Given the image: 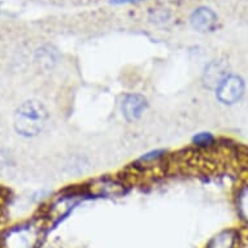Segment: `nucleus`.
<instances>
[{
  "mask_svg": "<svg viewBox=\"0 0 248 248\" xmlns=\"http://www.w3.org/2000/svg\"><path fill=\"white\" fill-rule=\"evenodd\" d=\"M48 113L45 106L37 100L25 102L15 114V127L17 133L25 137H35L43 130Z\"/></svg>",
  "mask_w": 248,
  "mask_h": 248,
  "instance_id": "nucleus-1",
  "label": "nucleus"
},
{
  "mask_svg": "<svg viewBox=\"0 0 248 248\" xmlns=\"http://www.w3.org/2000/svg\"><path fill=\"white\" fill-rule=\"evenodd\" d=\"M244 94V82L239 76H228L217 89V98L224 104L239 102Z\"/></svg>",
  "mask_w": 248,
  "mask_h": 248,
  "instance_id": "nucleus-2",
  "label": "nucleus"
},
{
  "mask_svg": "<svg viewBox=\"0 0 248 248\" xmlns=\"http://www.w3.org/2000/svg\"><path fill=\"white\" fill-rule=\"evenodd\" d=\"M229 65L224 60H213L207 65L203 74V83L207 89L217 90L229 76Z\"/></svg>",
  "mask_w": 248,
  "mask_h": 248,
  "instance_id": "nucleus-3",
  "label": "nucleus"
},
{
  "mask_svg": "<svg viewBox=\"0 0 248 248\" xmlns=\"http://www.w3.org/2000/svg\"><path fill=\"white\" fill-rule=\"evenodd\" d=\"M217 21H218L217 15L208 7H200V8L195 9L190 17L191 26L200 33H207V31L215 30Z\"/></svg>",
  "mask_w": 248,
  "mask_h": 248,
  "instance_id": "nucleus-4",
  "label": "nucleus"
},
{
  "mask_svg": "<svg viewBox=\"0 0 248 248\" xmlns=\"http://www.w3.org/2000/svg\"><path fill=\"white\" fill-rule=\"evenodd\" d=\"M122 113L129 121H135L147 108V100L140 95H127L122 100Z\"/></svg>",
  "mask_w": 248,
  "mask_h": 248,
  "instance_id": "nucleus-5",
  "label": "nucleus"
},
{
  "mask_svg": "<svg viewBox=\"0 0 248 248\" xmlns=\"http://www.w3.org/2000/svg\"><path fill=\"white\" fill-rule=\"evenodd\" d=\"M239 209L246 220H248V187L240 192L239 196Z\"/></svg>",
  "mask_w": 248,
  "mask_h": 248,
  "instance_id": "nucleus-6",
  "label": "nucleus"
},
{
  "mask_svg": "<svg viewBox=\"0 0 248 248\" xmlns=\"http://www.w3.org/2000/svg\"><path fill=\"white\" fill-rule=\"evenodd\" d=\"M213 140V137L208 133H202V134H198L194 138V142L196 144H200V146H205V144H209V143Z\"/></svg>",
  "mask_w": 248,
  "mask_h": 248,
  "instance_id": "nucleus-7",
  "label": "nucleus"
},
{
  "mask_svg": "<svg viewBox=\"0 0 248 248\" xmlns=\"http://www.w3.org/2000/svg\"><path fill=\"white\" fill-rule=\"evenodd\" d=\"M140 0H112V3L114 4H126V3H137Z\"/></svg>",
  "mask_w": 248,
  "mask_h": 248,
  "instance_id": "nucleus-8",
  "label": "nucleus"
}]
</instances>
